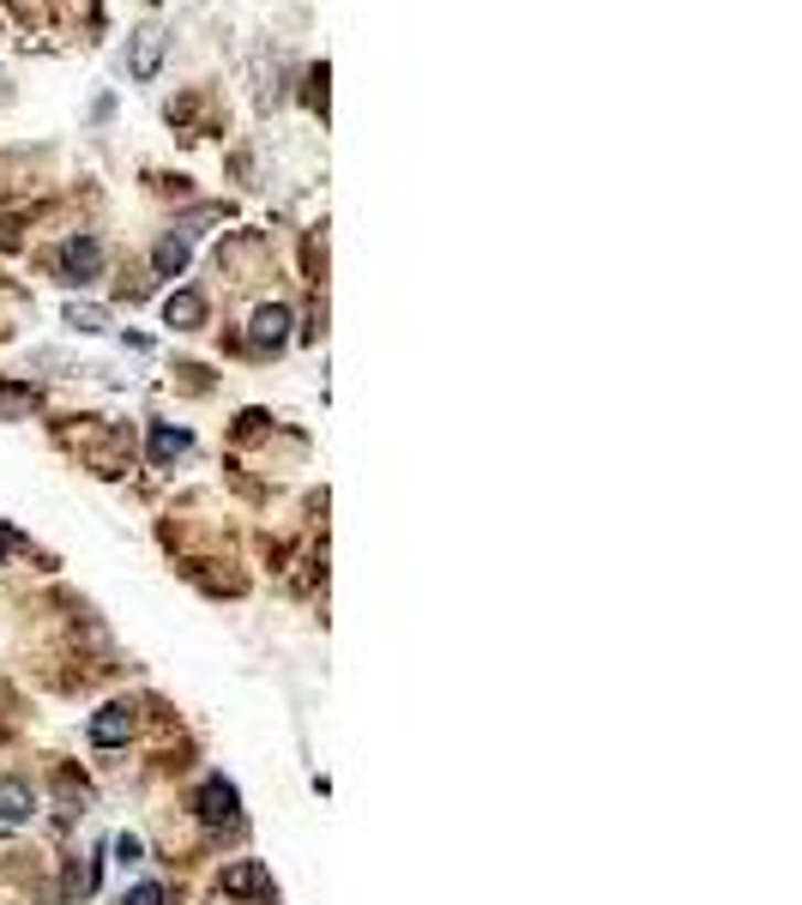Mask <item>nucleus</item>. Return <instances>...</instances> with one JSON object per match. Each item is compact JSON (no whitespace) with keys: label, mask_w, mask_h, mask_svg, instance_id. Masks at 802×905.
Listing matches in <instances>:
<instances>
[{"label":"nucleus","mask_w":802,"mask_h":905,"mask_svg":"<svg viewBox=\"0 0 802 905\" xmlns=\"http://www.w3.org/2000/svg\"><path fill=\"white\" fill-rule=\"evenodd\" d=\"M217 887H224V899H242V905H271V894H278V887H271V870H266V863H254V858L229 863Z\"/></svg>","instance_id":"nucleus-1"},{"label":"nucleus","mask_w":802,"mask_h":905,"mask_svg":"<svg viewBox=\"0 0 802 905\" xmlns=\"http://www.w3.org/2000/svg\"><path fill=\"white\" fill-rule=\"evenodd\" d=\"M193 815H200L205 827H236V821H242V791H236L229 779H217V773H212V779L200 785V797H193Z\"/></svg>","instance_id":"nucleus-2"},{"label":"nucleus","mask_w":802,"mask_h":905,"mask_svg":"<svg viewBox=\"0 0 802 905\" xmlns=\"http://www.w3.org/2000/svg\"><path fill=\"white\" fill-rule=\"evenodd\" d=\"M55 266L67 272L73 284H90V278L103 272V242H97V236H73L67 248H61V260H55Z\"/></svg>","instance_id":"nucleus-3"},{"label":"nucleus","mask_w":802,"mask_h":905,"mask_svg":"<svg viewBox=\"0 0 802 905\" xmlns=\"http://www.w3.org/2000/svg\"><path fill=\"white\" fill-rule=\"evenodd\" d=\"M248 344H254V351H284V344H290V308H284V302H266L260 315H254Z\"/></svg>","instance_id":"nucleus-4"},{"label":"nucleus","mask_w":802,"mask_h":905,"mask_svg":"<svg viewBox=\"0 0 802 905\" xmlns=\"http://www.w3.org/2000/svg\"><path fill=\"white\" fill-rule=\"evenodd\" d=\"M163 49H170V36H163L158 24H146V31L133 36V55H127V73H133V79H158Z\"/></svg>","instance_id":"nucleus-5"},{"label":"nucleus","mask_w":802,"mask_h":905,"mask_svg":"<svg viewBox=\"0 0 802 905\" xmlns=\"http://www.w3.org/2000/svg\"><path fill=\"white\" fill-rule=\"evenodd\" d=\"M36 815V791L24 779H0V827H24Z\"/></svg>","instance_id":"nucleus-6"},{"label":"nucleus","mask_w":802,"mask_h":905,"mask_svg":"<svg viewBox=\"0 0 802 905\" xmlns=\"http://www.w3.org/2000/svg\"><path fill=\"white\" fill-rule=\"evenodd\" d=\"M127 731H133V713H127V706H103V713L90 718V743H97V748L127 743Z\"/></svg>","instance_id":"nucleus-7"},{"label":"nucleus","mask_w":802,"mask_h":905,"mask_svg":"<svg viewBox=\"0 0 802 905\" xmlns=\"http://www.w3.org/2000/svg\"><path fill=\"white\" fill-rule=\"evenodd\" d=\"M188 447H193L188 429H170V423H158V429H151V465H175Z\"/></svg>","instance_id":"nucleus-8"},{"label":"nucleus","mask_w":802,"mask_h":905,"mask_svg":"<svg viewBox=\"0 0 802 905\" xmlns=\"http://www.w3.org/2000/svg\"><path fill=\"white\" fill-rule=\"evenodd\" d=\"M163 320L188 332V327H200V320H205V302H200V296H193V290H175L170 302H163Z\"/></svg>","instance_id":"nucleus-9"},{"label":"nucleus","mask_w":802,"mask_h":905,"mask_svg":"<svg viewBox=\"0 0 802 905\" xmlns=\"http://www.w3.org/2000/svg\"><path fill=\"white\" fill-rule=\"evenodd\" d=\"M188 254H193V248H188V236H163V242H158V254H151V266H158L163 278H175V272L188 266Z\"/></svg>","instance_id":"nucleus-10"},{"label":"nucleus","mask_w":802,"mask_h":905,"mask_svg":"<svg viewBox=\"0 0 802 905\" xmlns=\"http://www.w3.org/2000/svg\"><path fill=\"white\" fill-rule=\"evenodd\" d=\"M115 863H121V870H133V863H146V839L139 833H115Z\"/></svg>","instance_id":"nucleus-11"},{"label":"nucleus","mask_w":802,"mask_h":905,"mask_svg":"<svg viewBox=\"0 0 802 905\" xmlns=\"http://www.w3.org/2000/svg\"><path fill=\"white\" fill-rule=\"evenodd\" d=\"M67 327H79V332H103V327H109V315H103V308H90V302H85V308L73 302V308H67Z\"/></svg>","instance_id":"nucleus-12"},{"label":"nucleus","mask_w":802,"mask_h":905,"mask_svg":"<svg viewBox=\"0 0 802 905\" xmlns=\"http://www.w3.org/2000/svg\"><path fill=\"white\" fill-rule=\"evenodd\" d=\"M121 905H163V887L158 882H139V887H127Z\"/></svg>","instance_id":"nucleus-13"},{"label":"nucleus","mask_w":802,"mask_h":905,"mask_svg":"<svg viewBox=\"0 0 802 905\" xmlns=\"http://www.w3.org/2000/svg\"><path fill=\"white\" fill-rule=\"evenodd\" d=\"M7 550H19V532H12V525H0V562H7Z\"/></svg>","instance_id":"nucleus-14"}]
</instances>
